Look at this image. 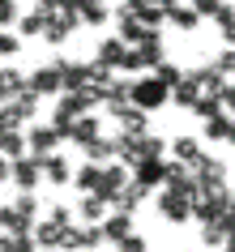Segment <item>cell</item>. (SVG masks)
<instances>
[{
    "label": "cell",
    "mask_w": 235,
    "mask_h": 252,
    "mask_svg": "<svg viewBox=\"0 0 235 252\" xmlns=\"http://www.w3.org/2000/svg\"><path fill=\"white\" fill-rule=\"evenodd\" d=\"M231 201H235V188H227V184L201 188V192H197V201H193V218H197V222H218L222 210H227Z\"/></svg>",
    "instance_id": "obj_1"
},
{
    "label": "cell",
    "mask_w": 235,
    "mask_h": 252,
    "mask_svg": "<svg viewBox=\"0 0 235 252\" xmlns=\"http://www.w3.org/2000/svg\"><path fill=\"white\" fill-rule=\"evenodd\" d=\"M163 60H167L163 34H158V30H150V39H141L137 47H129V60H124V68H129V73H137V68H158Z\"/></svg>",
    "instance_id": "obj_2"
},
{
    "label": "cell",
    "mask_w": 235,
    "mask_h": 252,
    "mask_svg": "<svg viewBox=\"0 0 235 252\" xmlns=\"http://www.w3.org/2000/svg\"><path fill=\"white\" fill-rule=\"evenodd\" d=\"M133 103L145 107V111H158L163 103H171V86H163L154 73L150 77H133Z\"/></svg>",
    "instance_id": "obj_3"
},
{
    "label": "cell",
    "mask_w": 235,
    "mask_h": 252,
    "mask_svg": "<svg viewBox=\"0 0 235 252\" xmlns=\"http://www.w3.org/2000/svg\"><path fill=\"white\" fill-rule=\"evenodd\" d=\"M158 214H163V222H171V226L188 222V218H193V197L163 188V192H158Z\"/></svg>",
    "instance_id": "obj_4"
},
{
    "label": "cell",
    "mask_w": 235,
    "mask_h": 252,
    "mask_svg": "<svg viewBox=\"0 0 235 252\" xmlns=\"http://www.w3.org/2000/svg\"><path fill=\"white\" fill-rule=\"evenodd\" d=\"M43 158H47V154H22V158H13V184L22 188V192H34V188H39Z\"/></svg>",
    "instance_id": "obj_5"
},
{
    "label": "cell",
    "mask_w": 235,
    "mask_h": 252,
    "mask_svg": "<svg viewBox=\"0 0 235 252\" xmlns=\"http://www.w3.org/2000/svg\"><path fill=\"white\" fill-rule=\"evenodd\" d=\"M129 180H133V167H124V162H107L103 167V184H99V197H107V201H116L124 188H129Z\"/></svg>",
    "instance_id": "obj_6"
},
{
    "label": "cell",
    "mask_w": 235,
    "mask_h": 252,
    "mask_svg": "<svg viewBox=\"0 0 235 252\" xmlns=\"http://www.w3.org/2000/svg\"><path fill=\"white\" fill-rule=\"evenodd\" d=\"M30 86L43 94V98H52V94H65V77H60V60H52V64H43L30 73Z\"/></svg>",
    "instance_id": "obj_7"
},
{
    "label": "cell",
    "mask_w": 235,
    "mask_h": 252,
    "mask_svg": "<svg viewBox=\"0 0 235 252\" xmlns=\"http://www.w3.org/2000/svg\"><path fill=\"white\" fill-rule=\"evenodd\" d=\"M124 60H129V43L120 34H107L94 52V64H103V68H124Z\"/></svg>",
    "instance_id": "obj_8"
},
{
    "label": "cell",
    "mask_w": 235,
    "mask_h": 252,
    "mask_svg": "<svg viewBox=\"0 0 235 252\" xmlns=\"http://www.w3.org/2000/svg\"><path fill=\"white\" fill-rule=\"evenodd\" d=\"M77 26H86V22H81V13H73V9H56L52 22H47V34H43V39H47V43H65Z\"/></svg>",
    "instance_id": "obj_9"
},
{
    "label": "cell",
    "mask_w": 235,
    "mask_h": 252,
    "mask_svg": "<svg viewBox=\"0 0 235 252\" xmlns=\"http://www.w3.org/2000/svg\"><path fill=\"white\" fill-rule=\"evenodd\" d=\"M193 171H197V180H201V188H218V184H227V162L214 158V154H201V158L193 162Z\"/></svg>",
    "instance_id": "obj_10"
},
{
    "label": "cell",
    "mask_w": 235,
    "mask_h": 252,
    "mask_svg": "<svg viewBox=\"0 0 235 252\" xmlns=\"http://www.w3.org/2000/svg\"><path fill=\"white\" fill-rule=\"evenodd\" d=\"M60 77H65V90H90V86H94V64L60 60Z\"/></svg>",
    "instance_id": "obj_11"
},
{
    "label": "cell",
    "mask_w": 235,
    "mask_h": 252,
    "mask_svg": "<svg viewBox=\"0 0 235 252\" xmlns=\"http://www.w3.org/2000/svg\"><path fill=\"white\" fill-rule=\"evenodd\" d=\"M26 141H30V154H56V146H60L65 137H60L56 124H34L26 133Z\"/></svg>",
    "instance_id": "obj_12"
},
{
    "label": "cell",
    "mask_w": 235,
    "mask_h": 252,
    "mask_svg": "<svg viewBox=\"0 0 235 252\" xmlns=\"http://www.w3.org/2000/svg\"><path fill=\"white\" fill-rule=\"evenodd\" d=\"M0 231L4 235H34V218L22 214L17 205H0Z\"/></svg>",
    "instance_id": "obj_13"
},
{
    "label": "cell",
    "mask_w": 235,
    "mask_h": 252,
    "mask_svg": "<svg viewBox=\"0 0 235 252\" xmlns=\"http://www.w3.org/2000/svg\"><path fill=\"white\" fill-rule=\"evenodd\" d=\"M133 180H141L145 188H163L167 184V158H141L133 167Z\"/></svg>",
    "instance_id": "obj_14"
},
{
    "label": "cell",
    "mask_w": 235,
    "mask_h": 252,
    "mask_svg": "<svg viewBox=\"0 0 235 252\" xmlns=\"http://www.w3.org/2000/svg\"><path fill=\"white\" fill-rule=\"evenodd\" d=\"M111 116L120 120V128H124V133H150V111H145V107H137V103H124V107H116V111H111Z\"/></svg>",
    "instance_id": "obj_15"
},
{
    "label": "cell",
    "mask_w": 235,
    "mask_h": 252,
    "mask_svg": "<svg viewBox=\"0 0 235 252\" xmlns=\"http://www.w3.org/2000/svg\"><path fill=\"white\" fill-rule=\"evenodd\" d=\"M47 22H52V9H39V4H34V13H22L17 17V34H22V39H34V34H47Z\"/></svg>",
    "instance_id": "obj_16"
},
{
    "label": "cell",
    "mask_w": 235,
    "mask_h": 252,
    "mask_svg": "<svg viewBox=\"0 0 235 252\" xmlns=\"http://www.w3.org/2000/svg\"><path fill=\"white\" fill-rule=\"evenodd\" d=\"M120 39L129 43V47H137L141 39H150V26H141V22H137L133 4H124V9H120Z\"/></svg>",
    "instance_id": "obj_17"
},
{
    "label": "cell",
    "mask_w": 235,
    "mask_h": 252,
    "mask_svg": "<svg viewBox=\"0 0 235 252\" xmlns=\"http://www.w3.org/2000/svg\"><path fill=\"white\" fill-rule=\"evenodd\" d=\"M167 22L175 30H184V34H188V30H197L201 26V13H197L193 4H180V0H167Z\"/></svg>",
    "instance_id": "obj_18"
},
{
    "label": "cell",
    "mask_w": 235,
    "mask_h": 252,
    "mask_svg": "<svg viewBox=\"0 0 235 252\" xmlns=\"http://www.w3.org/2000/svg\"><path fill=\"white\" fill-rule=\"evenodd\" d=\"M116 158L124 162V167H137V162H141V133H124V128H120L116 133Z\"/></svg>",
    "instance_id": "obj_19"
},
{
    "label": "cell",
    "mask_w": 235,
    "mask_h": 252,
    "mask_svg": "<svg viewBox=\"0 0 235 252\" xmlns=\"http://www.w3.org/2000/svg\"><path fill=\"white\" fill-rule=\"evenodd\" d=\"M193 77H197V86H201V94H218V98H222V90H227V73H222L218 64L193 68Z\"/></svg>",
    "instance_id": "obj_20"
},
{
    "label": "cell",
    "mask_w": 235,
    "mask_h": 252,
    "mask_svg": "<svg viewBox=\"0 0 235 252\" xmlns=\"http://www.w3.org/2000/svg\"><path fill=\"white\" fill-rule=\"evenodd\" d=\"M94 137H103V128H99V116H77L73 120V133H68V141H73V146H90Z\"/></svg>",
    "instance_id": "obj_21"
},
{
    "label": "cell",
    "mask_w": 235,
    "mask_h": 252,
    "mask_svg": "<svg viewBox=\"0 0 235 252\" xmlns=\"http://www.w3.org/2000/svg\"><path fill=\"white\" fill-rule=\"evenodd\" d=\"M145 197H150V188H145L141 180H129V188H124V192H120V197L111 201V210H124V214H137V205H141Z\"/></svg>",
    "instance_id": "obj_22"
},
{
    "label": "cell",
    "mask_w": 235,
    "mask_h": 252,
    "mask_svg": "<svg viewBox=\"0 0 235 252\" xmlns=\"http://www.w3.org/2000/svg\"><path fill=\"white\" fill-rule=\"evenodd\" d=\"M77 214L86 218V222H103L107 214H111V201L99 197V192H86V197L77 201Z\"/></svg>",
    "instance_id": "obj_23"
},
{
    "label": "cell",
    "mask_w": 235,
    "mask_h": 252,
    "mask_svg": "<svg viewBox=\"0 0 235 252\" xmlns=\"http://www.w3.org/2000/svg\"><path fill=\"white\" fill-rule=\"evenodd\" d=\"M103 231H107V239H111V244L129 239V235H133V214H124V210H111V214L103 218Z\"/></svg>",
    "instance_id": "obj_24"
},
{
    "label": "cell",
    "mask_w": 235,
    "mask_h": 252,
    "mask_svg": "<svg viewBox=\"0 0 235 252\" xmlns=\"http://www.w3.org/2000/svg\"><path fill=\"white\" fill-rule=\"evenodd\" d=\"M0 154L4 158H22V154H30V141L22 128H0Z\"/></svg>",
    "instance_id": "obj_25"
},
{
    "label": "cell",
    "mask_w": 235,
    "mask_h": 252,
    "mask_svg": "<svg viewBox=\"0 0 235 252\" xmlns=\"http://www.w3.org/2000/svg\"><path fill=\"white\" fill-rule=\"evenodd\" d=\"M60 239H65V226L56 222V218H43V222H34V244H39L43 252H47V248H60Z\"/></svg>",
    "instance_id": "obj_26"
},
{
    "label": "cell",
    "mask_w": 235,
    "mask_h": 252,
    "mask_svg": "<svg viewBox=\"0 0 235 252\" xmlns=\"http://www.w3.org/2000/svg\"><path fill=\"white\" fill-rule=\"evenodd\" d=\"M86 150V162H116V137H94L90 146H81Z\"/></svg>",
    "instance_id": "obj_27"
},
{
    "label": "cell",
    "mask_w": 235,
    "mask_h": 252,
    "mask_svg": "<svg viewBox=\"0 0 235 252\" xmlns=\"http://www.w3.org/2000/svg\"><path fill=\"white\" fill-rule=\"evenodd\" d=\"M197 98H201V86H197L193 68H188V77H184L180 86L171 90V103H175V107H188V111H193V107H197Z\"/></svg>",
    "instance_id": "obj_28"
},
{
    "label": "cell",
    "mask_w": 235,
    "mask_h": 252,
    "mask_svg": "<svg viewBox=\"0 0 235 252\" xmlns=\"http://www.w3.org/2000/svg\"><path fill=\"white\" fill-rule=\"evenodd\" d=\"M43 175H47V180H52V184H60L65 188L68 180H73V167H68V158H60V154H47V158H43Z\"/></svg>",
    "instance_id": "obj_29"
},
{
    "label": "cell",
    "mask_w": 235,
    "mask_h": 252,
    "mask_svg": "<svg viewBox=\"0 0 235 252\" xmlns=\"http://www.w3.org/2000/svg\"><path fill=\"white\" fill-rule=\"evenodd\" d=\"M124 4H133V0H124ZM133 13H137V22L150 30H158L163 22H167V4H133Z\"/></svg>",
    "instance_id": "obj_30"
},
{
    "label": "cell",
    "mask_w": 235,
    "mask_h": 252,
    "mask_svg": "<svg viewBox=\"0 0 235 252\" xmlns=\"http://www.w3.org/2000/svg\"><path fill=\"white\" fill-rule=\"evenodd\" d=\"M73 184H77L81 192H99V184H103V162H86V167H77Z\"/></svg>",
    "instance_id": "obj_31"
},
{
    "label": "cell",
    "mask_w": 235,
    "mask_h": 252,
    "mask_svg": "<svg viewBox=\"0 0 235 252\" xmlns=\"http://www.w3.org/2000/svg\"><path fill=\"white\" fill-rule=\"evenodd\" d=\"M26 81H30V77H22L17 68H0V98H4V103L17 98V94L26 90Z\"/></svg>",
    "instance_id": "obj_32"
},
{
    "label": "cell",
    "mask_w": 235,
    "mask_h": 252,
    "mask_svg": "<svg viewBox=\"0 0 235 252\" xmlns=\"http://www.w3.org/2000/svg\"><path fill=\"white\" fill-rule=\"evenodd\" d=\"M171 158H175V162H188V167H193V162L201 158V146H197V137H175V141H171Z\"/></svg>",
    "instance_id": "obj_33"
},
{
    "label": "cell",
    "mask_w": 235,
    "mask_h": 252,
    "mask_svg": "<svg viewBox=\"0 0 235 252\" xmlns=\"http://www.w3.org/2000/svg\"><path fill=\"white\" fill-rule=\"evenodd\" d=\"M222 111H227V103H222L218 94H201V98H197V107H193V116L201 120V124H205V120H214V116H222Z\"/></svg>",
    "instance_id": "obj_34"
},
{
    "label": "cell",
    "mask_w": 235,
    "mask_h": 252,
    "mask_svg": "<svg viewBox=\"0 0 235 252\" xmlns=\"http://www.w3.org/2000/svg\"><path fill=\"white\" fill-rule=\"evenodd\" d=\"M39 98H43V94L34 90L30 81H26V90H22V94H17V98H13V107H17V111H22V120H26V124H30V120H34V111H39Z\"/></svg>",
    "instance_id": "obj_35"
},
{
    "label": "cell",
    "mask_w": 235,
    "mask_h": 252,
    "mask_svg": "<svg viewBox=\"0 0 235 252\" xmlns=\"http://www.w3.org/2000/svg\"><path fill=\"white\" fill-rule=\"evenodd\" d=\"M231 124H235V116H214V120H205V141H227L231 137Z\"/></svg>",
    "instance_id": "obj_36"
},
{
    "label": "cell",
    "mask_w": 235,
    "mask_h": 252,
    "mask_svg": "<svg viewBox=\"0 0 235 252\" xmlns=\"http://www.w3.org/2000/svg\"><path fill=\"white\" fill-rule=\"evenodd\" d=\"M214 26H218V34L227 39V47H235V4H222V13L214 17Z\"/></svg>",
    "instance_id": "obj_37"
},
{
    "label": "cell",
    "mask_w": 235,
    "mask_h": 252,
    "mask_svg": "<svg viewBox=\"0 0 235 252\" xmlns=\"http://www.w3.org/2000/svg\"><path fill=\"white\" fill-rule=\"evenodd\" d=\"M0 252H39L34 235H4L0 231Z\"/></svg>",
    "instance_id": "obj_38"
},
{
    "label": "cell",
    "mask_w": 235,
    "mask_h": 252,
    "mask_svg": "<svg viewBox=\"0 0 235 252\" xmlns=\"http://www.w3.org/2000/svg\"><path fill=\"white\" fill-rule=\"evenodd\" d=\"M154 77L163 81V86H171V90H175V86H180V81L188 77V68H180V64H171V60H163V64L154 68Z\"/></svg>",
    "instance_id": "obj_39"
},
{
    "label": "cell",
    "mask_w": 235,
    "mask_h": 252,
    "mask_svg": "<svg viewBox=\"0 0 235 252\" xmlns=\"http://www.w3.org/2000/svg\"><path fill=\"white\" fill-rule=\"evenodd\" d=\"M107 17H111V9H107L103 0H94V4L81 9V22H86V26H107Z\"/></svg>",
    "instance_id": "obj_40"
},
{
    "label": "cell",
    "mask_w": 235,
    "mask_h": 252,
    "mask_svg": "<svg viewBox=\"0 0 235 252\" xmlns=\"http://www.w3.org/2000/svg\"><path fill=\"white\" fill-rule=\"evenodd\" d=\"M141 158H167V141L154 133H141Z\"/></svg>",
    "instance_id": "obj_41"
},
{
    "label": "cell",
    "mask_w": 235,
    "mask_h": 252,
    "mask_svg": "<svg viewBox=\"0 0 235 252\" xmlns=\"http://www.w3.org/2000/svg\"><path fill=\"white\" fill-rule=\"evenodd\" d=\"M201 244H209V248H218V244H227V231H222L218 222H201Z\"/></svg>",
    "instance_id": "obj_42"
},
{
    "label": "cell",
    "mask_w": 235,
    "mask_h": 252,
    "mask_svg": "<svg viewBox=\"0 0 235 252\" xmlns=\"http://www.w3.org/2000/svg\"><path fill=\"white\" fill-rule=\"evenodd\" d=\"M22 52V34H9V30H0V60H9V56Z\"/></svg>",
    "instance_id": "obj_43"
},
{
    "label": "cell",
    "mask_w": 235,
    "mask_h": 252,
    "mask_svg": "<svg viewBox=\"0 0 235 252\" xmlns=\"http://www.w3.org/2000/svg\"><path fill=\"white\" fill-rule=\"evenodd\" d=\"M188 4H193L197 13L201 17H218L222 13V4H227V0H188Z\"/></svg>",
    "instance_id": "obj_44"
},
{
    "label": "cell",
    "mask_w": 235,
    "mask_h": 252,
    "mask_svg": "<svg viewBox=\"0 0 235 252\" xmlns=\"http://www.w3.org/2000/svg\"><path fill=\"white\" fill-rule=\"evenodd\" d=\"M17 0H0V26H17Z\"/></svg>",
    "instance_id": "obj_45"
},
{
    "label": "cell",
    "mask_w": 235,
    "mask_h": 252,
    "mask_svg": "<svg viewBox=\"0 0 235 252\" xmlns=\"http://www.w3.org/2000/svg\"><path fill=\"white\" fill-rule=\"evenodd\" d=\"M116 248H120V252H150V248H145V239H141V235H137V231H133V235H129V239H120Z\"/></svg>",
    "instance_id": "obj_46"
},
{
    "label": "cell",
    "mask_w": 235,
    "mask_h": 252,
    "mask_svg": "<svg viewBox=\"0 0 235 252\" xmlns=\"http://www.w3.org/2000/svg\"><path fill=\"white\" fill-rule=\"evenodd\" d=\"M13 205H17L22 214H30V218H34V205H39V201H34V192H22V197H17Z\"/></svg>",
    "instance_id": "obj_47"
},
{
    "label": "cell",
    "mask_w": 235,
    "mask_h": 252,
    "mask_svg": "<svg viewBox=\"0 0 235 252\" xmlns=\"http://www.w3.org/2000/svg\"><path fill=\"white\" fill-rule=\"evenodd\" d=\"M47 218H56L60 226H68V222H73V210H68V205H52V214H47Z\"/></svg>",
    "instance_id": "obj_48"
},
{
    "label": "cell",
    "mask_w": 235,
    "mask_h": 252,
    "mask_svg": "<svg viewBox=\"0 0 235 252\" xmlns=\"http://www.w3.org/2000/svg\"><path fill=\"white\" fill-rule=\"evenodd\" d=\"M214 64H218L222 73H235V47H227V52H222L218 60H214Z\"/></svg>",
    "instance_id": "obj_49"
},
{
    "label": "cell",
    "mask_w": 235,
    "mask_h": 252,
    "mask_svg": "<svg viewBox=\"0 0 235 252\" xmlns=\"http://www.w3.org/2000/svg\"><path fill=\"white\" fill-rule=\"evenodd\" d=\"M218 226H222V231H227V235H231V231H235V201H231V205H227V210H222Z\"/></svg>",
    "instance_id": "obj_50"
},
{
    "label": "cell",
    "mask_w": 235,
    "mask_h": 252,
    "mask_svg": "<svg viewBox=\"0 0 235 252\" xmlns=\"http://www.w3.org/2000/svg\"><path fill=\"white\" fill-rule=\"evenodd\" d=\"M222 103H227V111L235 116V86H227V90H222Z\"/></svg>",
    "instance_id": "obj_51"
},
{
    "label": "cell",
    "mask_w": 235,
    "mask_h": 252,
    "mask_svg": "<svg viewBox=\"0 0 235 252\" xmlns=\"http://www.w3.org/2000/svg\"><path fill=\"white\" fill-rule=\"evenodd\" d=\"M86 4H94V0H65V4H60V9H73V13H81V9H86Z\"/></svg>",
    "instance_id": "obj_52"
},
{
    "label": "cell",
    "mask_w": 235,
    "mask_h": 252,
    "mask_svg": "<svg viewBox=\"0 0 235 252\" xmlns=\"http://www.w3.org/2000/svg\"><path fill=\"white\" fill-rule=\"evenodd\" d=\"M60 4H65V0H39V9H52V13L60 9Z\"/></svg>",
    "instance_id": "obj_53"
},
{
    "label": "cell",
    "mask_w": 235,
    "mask_h": 252,
    "mask_svg": "<svg viewBox=\"0 0 235 252\" xmlns=\"http://www.w3.org/2000/svg\"><path fill=\"white\" fill-rule=\"evenodd\" d=\"M222 252H235V231L227 235V244H222Z\"/></svg>",
    "instance_id": "obj_54"
},
{
    "label": "cell",
    "mask_w": 235,
    "mask_h": 252,
    "mask_svg": "<svg viewBox=\"0 0 235 252\" xmlns=\"http://www.w3.org/2000/svg\"><path fill=\"white\" fill-rule=\"evenodd\" d=\"M133 4H167V0H133Z\"/></svg>",
    "instance_id": "obj_55"
},
{
    "label": "cell",
    "mask_w": 235,
    "mask_h": 252,
    "mask_svg": "<svg viewBox=\"0 0 235 252\" xmlns=\"http://www.w3.org/2000/svg\"><path fill=\"white\" fill-rule=\"evenodd\" d=\"M227 146H235V124H231V137H227Z\"/></svg>",
    "instance_id": "obj_56"
},
{
    "label": "cell",
    "mask_w": 235,
    "mask_h": 252,
    "mask_svg": "<svg viewBox=\"0 0 235 252\" xmlns=\"http://www.w3.org/2000/svg\"><path fill=\"white\" fill-rule=\"evenodd\" d=\"M0 30H4V26H0Z\"/></svg>",
    "instance_id": "obj_57"
},
{
    "label": "cell",
    "mask_w": 235,
    "mask_h": 252,
    "mask_svg": "<svg viewBox=\"0 0 235 252\" xmlns=\"http://www.w3.org/2000/svg\"><path fill=\"white\" fill-rule=\"evenodd\" d=\"M39 252H43V248H39Z\"/></svg>",
    "instance_id": "obj_58"
}]
</instances>
